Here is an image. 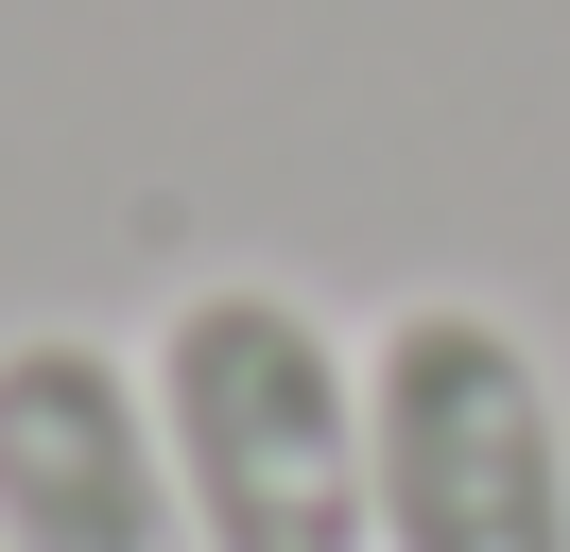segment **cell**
I'll return each mask as SVG.
<instances>
[{
  "instance_id": "cell-1",
  "label": "cell",
  "mask_w": 570,
  "mask_h": 552,
  "mask_svg": "<svg viewBox=\"0 0 570 552\" xmlns=\"http://www.w3.org/2000/svg\"><path fill=\"white\" fill-rule=\"evenodd\" d=\"M139 379L208 552H381L363 535V345L294 276H190Z\"/></svg>"
},
{
  "instance_id": "cell-2",
  "label": "cell",
  "mask_w": 570,
  "mask_h": 552,
  "mask_svg": "<svg viewBox=\"0 0 570 552\" xmlns=\"http://www.w3.org/2000/svg\"><path fill=\"white\" fill-rule=\"evenodd\" d=\"M363 535L381 552H570V397L519 310L397 294L363 328Z\"/></svg>"
},
{
  "instance_id": "cell-3",
  "label": "cell",
  "mask_w": 570,
  "mask_h": 552,
  "mask_svg": "<svg viewBox=\"0 0 570 552\" xmlns=\"http://www.w3.org/2000/svg\"><path fill=\"white\" fill-rule=\"evenodd\" d=\"M0 552H208L156 448V379L87 328L0 345Z\"/></svg>"
}]
</instances>
